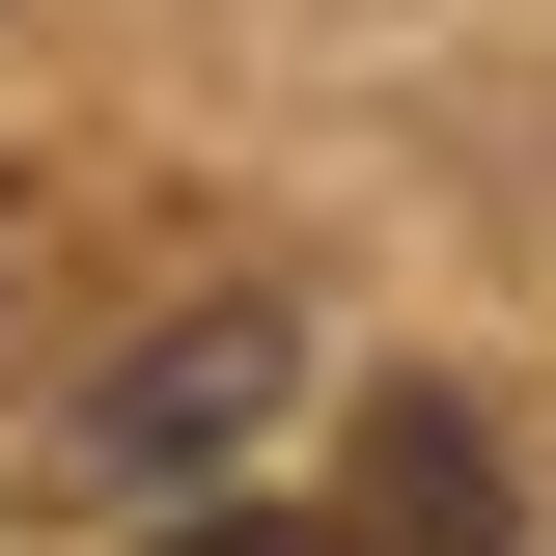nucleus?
I'll return each instance as SVG.
<instances>
[{
	"label": "nucleus",
	"mask_w": 556,
	"mask_h": 556,
	"mask_svg": "<svg viewBox=\"0 0 556 556\" xmlns=\"http://www.w3.org/2000/svg\"><path fill=\"white\" fill-rule=\"evenodd\" d=\"M278 390H306V334H278L251 278H223V306H167V334H139L112 390L56 417V473H84V501H223V473H251V417H278Z\"/></svg>",
	"instance_id": "f257e3e1"
}]
</instances>
